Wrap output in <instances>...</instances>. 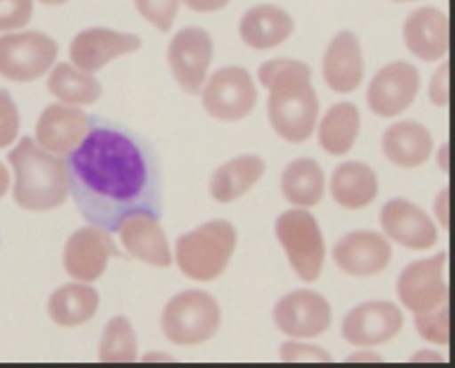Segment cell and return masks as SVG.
Masks as SVG:
<instances>
[{
    "label": "cell",
    "mask_w": 455,
    "mask_h": 368,
    "mask_svg": "<svg viewBox=\"0 0 455 368\" xmlns=\"http://www.w3.org/2000/svg\"><path fill=\"white\" fill-rule=\"evenodd\" d=\"M69 192L82 217L108 233L123 219L146 212L160 217L162 171L153 146L132 128L91 117L82 142L68 155Z\"/></svg>",
    "instance_id": "1"
},
{
    "label": "cell",
    "mask_w": 455,
    "mask_h": 368,
    "mask_svg": "<svg viewBox=\"0 0 455 368\" xmlns=\"http://www.w3.org/2000/svg\"><path fill=\"white\" fill-rule=\"evenodd\" d=\"M258 80L268 91L267 112L274 132L293 144L307 140L318 117L311 68L297 59H272L259 66Z\"/></svg>",
    "instance_id": "2"
},
{
    "label": "cell",
    "mask_w": 455,
    "mask_h": 368,
    "mask_svg": "<svg viewBox=\"0 0 455 368\" xmlns=\"http://www.w3.org/2000/svg\"><path fill=\"white\" fill-rule=\"evenodd\" d=\"M14 172L12 197L28 212H48L69 196L66 158L48 153L34 139L23 137L7 155Z\"/></svg>",
    "instance_id": "3"
},
{
    "label": "cell",
    "mask_w": 455,
    "mask_h": 368,
    "mask_svg": "<svg viewBox=\"0 0 455 368\" xmlns=\"http://www.w3.org/2000/svg\"><path fill=\"white\" fill-rule=\"evenodd\" d=\"M236 245V229L231 222L215 219L188 233L174 245L180 270L194 281H212L228 267Z\"/></svg>",
    "instance_id": "4"
},
{
    "label": "cell",
    "mask_w": 455,
    "mask_h": 368,
    "mask_svg": "<svg viewBox=\"0 0 455 368\" xmlns=\"http://www.w3.org/2000/svg\"><path fill=\"white\" fill-rule=\"evenodd\" d=\"M220 325L217 300L203 290H185L174 295L162 311V329L176 345H199L213 338Z\"/></svg>",
    "instance_id": "5"
},
{
    "label": "cell",
    "mask_w": 455,
    "mask_h": 368,
    "mask_svg": "<svg viewBox=\"0 0 455 368\" xmlns=\"http://www.w3.org/2000/svg\"><path fill=\"white\" fill-rule=\"evenodd\" d=\"M275 235L295 274L306 283L315 281L325 258L323 236L316 219L300 208L288 210L277 217Z\"/></svg>",
    "instance_id": "6"
},
{
    "label": "cell",
    "mask_w": 455,
    "mask_h": 368,
    "mask_svg": "<svg viewBox=\"0 0 455 368\" xmlns=\"http://www.w3.org/2000/svg\"><path fill=\"white\" fill-rule=\"evenodd\" d=\"M59 46L44 32L20 30L0 36V76L11 82H32L50 71Z\"/></svg>",
    "instance_id": "7"
},
{
    "label": "cell",
    "mask_w": 455,
    "mask_h": 368,
    "mask_svg": "<svg viewBox=\"0 0 455 368\" xmlns=\"http://www.w3.org/2000/svg\"><path fill=\"white\" fill-rule=\"evenodd\" d=\"M201 101L208 116L219 121L247 117L258 101L251 73L240 66L217 69L201 87Z\"/></svg>",
    "instance_id": "8"
},
{
    "label": "cell",
    "mask_w": 455,
    "mask_h": 368,
    "mask_svg": "<svg viewBox=\"0 0 455 368\" xmlns=\"http://www.w3.org/2000/svg\"><path fill=\"white\" fill-rule=\"evenodd\" d=\"M212 55L213 43L204 28L185 27L172 36L167 46V62L181 91L199 94Z\"/></svg>",
    "instance_id": "9"
},
{
    "label": "cell",
    "mask_w": 455,
    "mask_h": 368,
    "mask_svg": "<svg viewBox=\"0 0 455 368\" xmlns=\"http://www.w3.org/2000/svg\"><path fill=\"white\" fill-rule=\"evenodd\" d=\"M419 73L405 60H395L380 68L366 91L370 110L380 117H395L407 110L419 91Z\"/></svg>",
    "instance_id": "10"
},
{
    "label": "cell",
    "mask_w": 455,
    "mask_h": 368,
    "mask_svg": "<svg viewBox=\"0 0 455 368\" xmlns=\"http://www.w3.org/2000/svg\"><path fill=\"white\" fill-rule=\"evenodd\" d=\"M446 251L409 263L396 283V293L402 304L412 313L434 309L448 300V284L444 281Z\"/></svg>",
    "instance_id": "11"
},
{
    "label": "cell",
    "mask_w": 455,
    "mask_h": 368,
    "mask_svg": "<svg viewBox=\"0 0 455 368\" xmlns=\"http://www.w3.org/2000/svg\"><path fill=\"white\" fill-rule=\"evenodd\" d=\"M274 324L291 338H315L329 329L331 306L313 290H295L274 306Z\"/></svg>",
    "instance_id": "12"
},
{
    "label": "cell",
    "mask_w": 455,
    "mask_h": 368,
    "mask_svg": "<svg viewBox=\"0 0 455 368\" xmlns=\"http://www.w3.org/2000/svg\"><path fill=\"white\" fill-rule=\"evenodd\" d=\"M403 325V315L389 300H368L347 313L341 324L345 341L357 347H373L393 340Z\"/></svg>",
    "instance_id": "13"
},
{
    "label": "cell",
    "mask_w": 455,
    "mask_h": 368,
    "mask_svg": "<svg viewBox=\"0 0 455 368\" xmlns=\"http://www.w3.org/2000/svg\"><path fill=\"white\" fill-rule=\"evenodd\" d=\"M110 256H121L112 244L110 233L91 224L76 229L68 238L62 261L69 277L91 283L105 272Z\"/></svg>",
    "instance_id": "14"
},
{
    "label": "cell",
    "mask_w": 455,
    "mask_h": 368,
    "mask_svg": "<svg viewBox=\"0 0 455 368\" xmlns=\"http://www.w3.org/2000/svg\"><path fill=\"white\" fill-rule=\"evenodd\" d=\"M142 41L135 34L112 30L107 27H91L78 32L69 44V57L75 68L94 73L107 62L137 52Z\"/></svg>",
    "instance_id": "15"
},
{
    "label": "cell",
    "mask_w": 455,
    "mask_h": 368,
    "mask_svg": "<svg viewBox=\"0 0 455 368\" xmlns=\"http://www.w3.org/2000/svg\"><path fill=\"white\" fill-rule=\"evenodd\" d=\"M91 117L78 107L66 103L48 105L36 123V144L48 153L68 156L85 137Z\"/></svg>",
    "instance_id": "16"
},
{
    "label": "cell",
    "mask_w": 455,
    "mask_h": 368,
    "mask_svg": "<svg viewBox=\"0 0 455 368\" xmlns=\"http://www.w3.org/2000/svg\"><path fill=\"white\" fill-rule=\"evenodd\" d=\"M389 242L377 231L357 229L347 233L332 247L336 265L348 276L366 277L382 272L391 260Z\"/></svg>",
    "instance_id": "17"
},
{
    "label": "cell",
    "mask_w": 455,
    "mask_h": 368,
    "mask_svg": "<svg viewBox=\"0 0 455 368\" xmlns=\"http://www.w3.org/2000/svg\"><path fill=\"white\" fill-rule=\"evenodd\" d=\"M380 224L393 242L407 249L423 251L437 242V228L432 219L403 197L389 199L382 206Z\"/></svg>",
    "instance_id": "18"
},
{
    "label": "cell",
    "mask_w": 455,
    "mask_h": 368,
    "mask_svg": "<svg viewBox=\"0 0 455 368\" xmlns=\"http://www.w3.org/2000/svg\"><path fill=\"white\" fill-rule=\"evenodd\" d=\"M322 73L325 84L341 94L355 91L364 76V60L357 36L352 30H339L329 43Z\"/></svg>",
    "instance_id": "19"
},
{
    "label": "cell",
    "mask_w": 455,
    "mask_h": 368,
    "mask_svg": "<svg viewBox=\"0 0 455 368\" xmlns=\"http://www.w3.org/2000/svg\"><path fill=\"white\" fill-rule=\"evenodd\" d=\"M116 233L133 258L155 267L171 265L172 256L156 215L146 212L132 213L123 219Z\"/></svg>",
    "instance_id": "20"
},
{
    "label": "cell",
    "mask_w": 455,
    "mask_h": 368,
    "mask_svg": "<svg viewBox=\"0 0 455 368\" xmlns=\"http://www.w3.org/2000/svg\"><path fill=\"white\" fill-rule=\"evenodd\" d=\"M403 41L412 55L425 62L448 53V16L437 7H419L403 23Z\"/></svg>",
    "instance_id": "21"
},
{
    "label": "cell",
    "mask_w": 455,
    "mask_h": 368,
    "mask_svg": "<svg viewBox=\"0 0 455 368\" xmlns=\"http://www.w3.org/2000/svg\"><path fill=\"white\" fill-rule=\"evenodd\" d=\"M434 140L427 126L418 121L393 123L382 135V151L389 162L403 169L423 165L432 153Z\"/></svg>",
    "instance_id": "22"
},
{
    "label": "cell",
    "mask_w": 455,
    "mask_h": 368,
    "mask_svg": "<svg viewBox=\"0 0 455 368\" xmlns=\"http://www.w3.org/2000/svg\"><path fill=\"white\" fill-rule=\"evenodd\" d=\"M293 18L279 5L259 4L245 11L240 20L242 41L256 50H268L281 44L293 32Z\"/></svg>",
    "instance_id": "23"
},
{
    "label": "cell",
    "mask_w": 455,
    "mask_h": 368,
    "mask_svg": "<svg viewBox=\"0 0 455 368\" xmlns=\"http://www.w3.org/2000/svg\"><path fill=\"white\" fill-rule=\"evenodd\" d=\"M379 192V181L375 171L355 160L339 164L331 176V196L332 199L347 208L359 210L368 206Z\"/></svg>",
    "instance_id": "24"
},
{
    "label": "cell",
    "mask_w": 455,
    "mask_h": 368,
    "mask_svg": "<svg viewBox=\"0 0 455 368\" xmlns=\"http://www.w3.org/2000/svg\"><path fill=\"white\" fill-rule=\"evenodd\" d=\"M265 172V160L258 155H240L215 169L210 194L219 203H231L243 196Z\"/></svg>",
    "instance_id": "25"
},
{
    "label": "cell",
    "mask_w": 455,
    "mask_h": 368,
    "mask_svg": "<svg viewBox=\"0 0 455 368\" xmlns=\"http://www.w3.org/2000/svg\"><path fill=\"white\" fill-rule=\"evenodd\" d=\"M100 306L98 292L85 283L57 288L48 299V315L60 327H76L91 320Z\"/></svg>",
    "instance_id": "26"
},
{
    "label": "cell",
    "mask_w": 455,
    "mask_h": 368,
    "mask_svg": "<svg viewBox=\"0 0 455 368\" xmlns=\"http://www.w3.org/2000/svg\"><path fill=\"white\" fill-rule=\"evenodd\" d=\"M281 190L286 201L295 206H315L323 197L325 174L313 158H295L281 174Z\"/></svg>",
    "instance_id": "27"
},
{
    "label": "cell",
    "mask_w": 455,
    "mask_h": 368,
    "mask_svg": "<svg viewBox=\"0 0 455 368\" xmlns=\"http://www.w3.org/2000/svg\"><path fill=\"white\" fill-rule=\"evenodd\" d=\"M361 116L354 103L339 101L332 105L318 124V142L332 156L347 155L359 133Z\"/></svg>",
    "instance_id": "28"
},
{
    "label": "cell",
    "mask_w": 455,
    "mask_h": 368,
    "mask_svg": "<svg viewBox=\"0 0 455 368\" xmlns=\"http://www.w3.org/2000/svg\"><path fill=\"white\" fill-rule=\"evenodd\" d=\"M48 91L60 103L80 107L92 105L101 96L100 80L87 71H82L68 62H59L48 75Z\"/></svg>",
    "instance_id": "29"
},
{
    "label": "cell",
    "mask_w": 455,
    "mask_h": 368,
    "mask_svg": "<svg viewBox=\"0 0 455 368\" xmlns=\"http://www.w3.org/2000/svg\"><path fill=\"white\" fill-rule=\"evenodd\" d=\"M98 359L103 363H132L137 359V336L124 316H114L103 329Z\"/></svg>",
    "instance_id": "30"
},
{
    "label": "cell",
    "mask_w": 455,
    "mask_h": 368,
    "mask_svg": "<svg viewBox=\"0 0 455 368\" xmlns=\"http://www.w3.org/2000/svg\"><path fill=\"white\" fill-rule=\"evenodd\" d=\"M414 325L423 340L437 345H448V300L435 306L434 309L414 313Z\"/></svg>",
    "instance_id": "31"
},
{
    "label": "cell",
    "mask_w": 455,
    "mask_h": 368,
    "mask_svg": "<svg viewBox=\"0 0 455 368\" xmlns=\"http://www.w3.org/2000/svg\"><path fill=\"white\" fill-rule=\"evenodd\" d=\"M139 14L162 32H169L178 14L180 0H133Z\"/></svg>",
    "instance_id": "32"
},
{
    "label": "cell",
    "mask_w": 455,
    "mask_h": 368,
    "mask_svg": "<svg viewBox=\"0 0 455 368\" xmlns=\"http://www.w3.org/2000/svg\"><path fill=\"white\" fill-rule=\"evenodd\" d=\"M34 11L32 0H0V32L23 28Z\"/></svg>",
    "instance_id": "33"
},
{
    "label": "cell",
    "mask_w": 455,
    "mask_h": 368,
    "mask_svg": "<svg viewBox=\"0 0 455 368\" xmlns=\"http://www.w3.org/2000/svg\"><path fill=\"white\" fill-rule=\"evenodd\" d=\"M20 132V114L12 96L0 89V149L11 146Z\"/></svg>",
    "instance_id": "34"
},
{
    "label": "cell",
    "mask_w": 455,
    "mask_h": 368,
    "mask_svg": "<svg viewBox=\"0 0 455 368\" xmlns=\"http://www.w3.org/2000/svg\"><path fill=\"white\" fill-rule=\"evenodd\" d=\"M281 361L284 363H297V361H332L327 350L316 347V345H307V343H297V341H286L281 345Z\"/></svg>",
    "instance_id": "35"
},
{
    "label": "cell",
    "mask_w": 455,
    "mask_h": 368,
    "mask_svg": "<svg viewBox=\"0 0 455 368\" xmlns=\"http://www.w3.org/2000/svg\"><path fill=\"white\" fill-rule=\"evenodd\" d=\"M448 60H444L434 73L432 80H430V87H428V98L432 100L434 105L437 107H446L448 100H450V92H448Z\"/></svg>",
    "instance_id": "36"
},
{
    "label": "cell",
    "mask_w": 455,
    "mask_h": 368,
    "mask_svg": "<svg viewBox=\"0 0 455 368\" xmlns=\"http://www.w3.org/2000/svg\"><path fill=\"white\" fill-rule=\"evenodd\" d=\"M187 7L197 12H213L229 4V0H183Z\"/></svg>",
    "instance_id": "37"
},
{
    "label": "cell",
    "mask_w": 455,
    "mask_h": 368,
    "mask_svg": "<svg viewBox=\"0 0 455 368\" xmlns=\"http://www.w3.org/2000/svg\"><path fill=\"white\" fill-rule=\"evenodd\" d=\"M434 210H435V215L441 220L443 228L448 229V187H444L443 192H439V196L435 199V204H434Z\"/></svg>",
    "instance_id": "38"
},
{
    "label": "cell",
    "mask_w": 455,
    "mask_h": 368,
    "mask_svg": "<svg viewBox=\"0 0 455 368\" xmlns=\"http://www.w3.org/2000/svg\"><path fill=\"white\" fill-rule=\"evenodd\" d=\"M9 185H11V178H9V171L7 167L0 162V199L7 194L9 190Z\"/></svg>",
    "instance_id": "39"
},
{
    "label": "cell",
    "mask_w": 455,
    "mask_h": 368,
    "mask_svg": "<svg viewBox=\"0 0 455 368\" xmlns=\"http://www.w3.org/2000/svg\"><path fill=\"white\" fill-rule=\"evenodd\" d=\"M437 162H439L443 172H448V144H443V148L439 149Z\"/></svg>",
    "instance_id": "40"
},
{
    "label": "cell",
    "mask_w": 455,
    "mask_h": 368,
    "mask_svg": "<svg viewBox=\"0 0 455 368\" xmlns=\"http://www.w3.org/2000/svg\"><path fill=\"white\" fill-rule=\"evenodd\" d=\"M41 4H46V5H60V4H66L68 0H39Z\"/></svg>",
    "instance_id": "41"
},
{
    "label": "cell",
    "mask_w": 455,
    "mask_h": 368,
    "mask_svg": "<svg viewBox=\"0 0 455 368\" xmlns=\"http://www.w3.org/2000/svg\"><path fill=\"white\" fill-rule=\"evenodd\" d=\"M395 2H409V0H395Z\"/></svg>",
    "instance_id": "42"
}]
</instances>
